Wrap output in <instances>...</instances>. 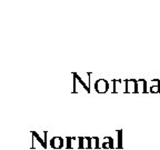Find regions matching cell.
I'll return each instance as SVG.
<instances>
[{
    "label": "cell",
    "instance_id": "cell-7",
    "mask_svg": "<svg viewBox=\"0 0 160 150\" xmlns=\"http://www.w3.org/2000/svg\"><path fill=\"white\" fill-rule=\"evenodd\" d=\"M101 141H102V145H101L102 149H113L115 148L112 137H105Z\"/></svg>",
    "mask_w": 160,
    "mask_h": 150
},
{
    "label": "cell",
    "instance_id": "cell-11",
    "mask_svg": "<svg viewBox=\"0 0 160 150\" xmlns=\"http://www.w3.org/2000/svg\"><path fill=\"white\" fill-rule=\"evenodd\" d=\"M89 149H99V138L98 137L90 138Z\"/></svg>",
    "mask_w": 160,
    "mask_h": 150
},
{
    "label": "cell",
    "instance_id": "cell-6",
    "mask_svg": "<svg viewBox=\"0 0 160 150\" xmlns=\"http://www.w3.org/2000/svg\"><path fill=\"white\" fill-rule=\"evenodd\" d=\"M67 149H73V148H78L79 149V141L78 138L76 137H67Z\"/></svg>",
    "mask_w": 160,
    "mask_h": 150
},
{
    "label": "cell",
    "instance_id": "cell-4",
    "mask_svg": "<svg viewBox=\"0 0 160 150\" xmlns=\"http://www.w3.org/2000/svg\"><path fill=\"white\" fill-rule=\"evenodd\" d=\"M50 147L52 149H61L63 147V139L61 137H52L50 139Z\"/></svg>",
    "mask_w": 160,
    "mask_h": 150
},
{
    "label": "cell",
    "instance_id": "cell-5",
    "mask_svg": "<svg viewBox=\"0 0 160 150\" xmlns=\"http://www.w3.org/2000/svg\"><path fill=\"white\" fill-rule=\"evenodd\" d=\"M146 93L148 92L147 90V81L145 79H138L137 80V93Z\"/></svg>",
    "mask_w": 160,
    "mask_h": 150
},
{
    "label": "cell",
    "instance_id": "cell-13",
    "mask_svg": "<svg viewBox=\"0 0 160 150\" xmlns=\"http://www.w3.org/2000/svg\"><path fill=\"white\" fill-rule=\"evenodd\" d=\"M117 148H122V130H118V146Z\"/></svg>",
    "mask_w": 160,
    "mask_h": 150
},
{
    "label": "cell",
    "instance_id": "cell-1",
    "mask_svg": "<svg viewBox=\"0 0 160 150\" xmlns=\"http://www.w3.org/2000/svg\"><path fill=\"white\" fill-rule=\"evenodd\" d=\"M109 89V82L103 78L96 80L95 82V90L98 93H106Z\"/></svg>",
    "mask_w": 160,
    "mask_h": 150
},
{
    "label": "cell",
    "instance_id": "cell-10",
    "mask_svg": "<svg viewBox=\"0 0 160 150\" xmlns=\"http://www.w3.org/2000/svg\"><path fill=\"white\" fill-rule=\"evenodd\" d=\"M78 141H79V149H89L90 137H79Z\"/></svg>",
    "mask_w": 160,
    "mask_h": 150
},
{
    "label": "cell",
    "instance_id": "cell-9",
    "mask_svg": "<svg viewBox=\"0 0 160 150\" xmlns=\"http://www.w3.org/2000/svg\"><path fill=\"white\" fill-rule=\"evenodd\" d=\"M151 88H150L149 92L151 93H160V79L156 78V79H152L151 80Z\"/></svg>",
    "mask_w": 160,
    "mask_h": 150
},
{
    "label": "cell",
    "instance_id": "cell-3",
    "mask_svg": "<svg viewBox=\"0 0 160 150\" xmlns=\"http://www.w3.org/2000/svg\"><path fill=\"white\" fill-rule=\"evenodd\" d=\"M126 93H137V79H126Z\"/></svg>",
    "mask_w": 160,
    "mask_h": 150
},
{
    "label": "cell",
    "instance_id": "cell-12",
    "mask_svg": "<svg viewBox=\"0 0 160 150\" xmlns=\"http://www.w3.org/2000/svg\"><path fill=\"white\" fill-rule=\"evenodd\" d=\"M31 135H32V137L35 138V139L37 140L38 142H39L40 145L42 146V147L45 148V149H46V148H47V141H46L45 139H42V138L40 137V136L38 135V133L36 132V131H31Z\"/></svg>",
    "mask_w": 160,
    "mask_h": 150
},
{
    "label": "cell",
    "instance_id": "cell-2",
    "mask_svg": "<svg viewBox=\"0 0 160 150\" xmlns=\"http://www.w3.org/2000/svg\"><path fill=\"white\" fill-rule=\"evenodd\" d=\"M113 93H126V79H113Z\"/></svg>",
    "mask_w": 160,
    "mask_h": 150
},
{
    "label": "cell",
    "instance_id": "cell-8",
    "mask_svg": "<svg viewBox=\"0 0 160 150\" xmlns=\"http://www.w3.org/2000/svg\"><path fill=\"white\" fill-rule=\"evenodd\" d=\"M72 76H73V78H75V79L77 80L78 82H79L80 85H81V87H82L83 89L86 90V92L90 93V88H89V85H88L87 82H85V81H83V79H82V78H81V76L78 75L77 72H73V73H72Z\"/></svg>",
    "mask_w": 160,
    "mask_h": 150
}]
</instances>
